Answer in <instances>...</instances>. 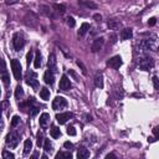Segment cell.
Masks as SVG:
<instances>
[{
  "mask_svg": "<svg viewBox=\"0 0 159 159\" xmlns=\"http://www.w3.org/2000/svg\"><path fill=\"white\" fill-rule=\"evenodd\" d=\"M139 47L142 48V52L145 51H152V52H157L159 50V42L155 37V35H150L147 39H143L139 42Z\"/></svg>",
  "mask_w": 159,
  "mask_h": 159,
  "instance_id": "1",
  "label": "cell"
},
{
  "mask_svg": "<svg viewBox=\"0 0 159 159\" xmlns=\"http://www.w3.org/2000/svg\"><path fill=\"white\" fill-rule=\"evenodd\" d=\"M154 67V60L149 56L142 52L140 57H139V68L143 71H149Z\"/></svg>",
  "mask_w": 159,
  "mask_h": 159,
  "instance_id": "2",
  "label": "cell"
},
{
  "mask_svg": "<svg viewBox=\"0 0 159 159\" xmlns=\"http://www.w3.org/2000/svg\"><path fill=\"white\" fill-rule=\"evenodd\" d=\"M12 46L15 48V51H20L22 50V47L25 46V37L22 35V32H15L12 36Z\"/></svg>",
  "mask_w": 159,
  "mask_h": 159,
  "instance_id": "3",
  "label": "cell"
},
{
  "mask_svg": "<svg viewBox=\"0 0 159 159\" xmlns=\"http://www.w3.org/2000/svg\"><path fill=\"white\" fill-rule=\"evenodd\" d=\"M10 65H11V70H12V75H14L15 80L20 81L21 77H22V67H21L20 61L16 60V58H14V60H11Z\"/></svg>",
  "mask_w": 159,
  "mask_h": 159,
  "instance_id": "4",
  "label": "cell"
},
{
  "mask_svg": "<svg viewBox=\"0 0 159 159\" xmlns=\"http://www.w3.org/2000/svg\"><path fill=\"white\" fill-rule=\"evenodd\" d=\"M19 142H20V134H19L17 132L12 130V132H10V133L6 135V144H7V147H10L11 149L16 148L17 144H19Z\"/></svg>",
  "mask_w": 159,
  "mask_h": 159,
  "instance_id": "5",
  "label": "cell"
},
{
  "mask_svg": "<svg viewBox=\"0 0 159 159\" xmlns=\"http://www.w3.org/2000/svg\"><path fill=\"white\" fill-rule=\"evenodd\" d=\"M67 101L63 98V97H61V96H57L53 101H52V108L55 109V111H61V109H65L66 107H67Z\"/></svg>",
  "mask_w": 159,
  "mask_h": 159,
  "instance_id": "6",
  "label": "cell"
},
{
  "mask_svg": "<svg viewBox=\"0 0 159 159\" xmlns=\"http://www.w3.org/2000/svg\"><path fill=\"white\" fill-rule=\"evenodd\" d=\"M122 63H123V61H122V57L119 55H116V56L111 57L107 61V66L111 67V68H113V70H118L122 66Z\"/></svg>",
  "mask_w": 159,
  "mask_h": 159,
  "instance_id": "7",
  "label": "cell"
},
{
  "mask_svg": "<svg viewBox=\"0 0 159 159\" xmlns=\"http://www.w3.org/2000/svg\"><path fill=\"white\" fill-rule=\"evenodd\" d=\"M26 83L29 86H31L34 89H37L39 88V81H37V75L32 71H29L27 76H26Z\"/></svg>",
  "mask_w": 159,
  "mask_h": 159,
  "instance_id": "8",
  "label": "cell"
},
{
  "mask_svg": "<svg viewBox=\"0 0 159 159\" xmlns=\"http://www.w3.org/2000/svg\"><path fill=\"white\" fill-rule=\"evenodd\" d=\"M73 117V114L71 112H63V113H57L56 114V119L60 124H65L67 120H70Z\"/></svg>",
  "mask_w": 159,
  "mask_h": 159,
  "instance_id": "9",
  "label": "cell"
},
{
  "mask_svg": "<svg viewBox=\"0 0 159 159\" xmlns=\"http://www.w3.org/2000/svg\"><path fill=\"white\" fill-rule=\"evenodd\" d=\"M58 88H60L61 91H67V89L71 88V82H70V80H68V77H67L66 75H62V77H61V80H60Z\"/></svg>",
  "mask_w": 159,
  "mask_h": 159,
  "instance_id": "10",
  "label": "cell"
},
{
  "mask_svg": "<svg viewBox=\"0 0 159 159\" xmlns=\"http://www.w3.org/2000/svg\"><path fill=\"white\" fill-rule=\"evenodd\" d=\"M47 68L52 72H57V61H56V56L55 53H51L48 57V62H47Z\"/></svg>",
  "mask_w": 159,
  "mask_h": 159,
  "instance_id": "11",
  "label": "cell"
},
{
  "mask_svg": "<svg viewBox=\"0 0 159 159\" xmlns=\"http://www.w3.org/2000/svg\"><path fill=\"white\" fill-rule=\"evenodd\" d=\"M55 75H56L55 72H52V71H50V70L47 68L46 72H45V75H43V81H45V83L52 86L53 82H55Z\"/></svg>",
  "mask_w": 159,
  "mask_h": 159,
  "instance_id": "12",
  "label": "cell"
},
{
  "mask_svg": "<svg viewBox=\"0 0 159 159\" xmlns=\"http://www.w3.org/2000/svg\"><path fill=\"white\" fill-rule=\"evenodd\" d=\"M39 122H40V127L42 128V129H46L47 128V125H48V123H50V114L48 113H42L41 116H40V119H39Z\"/></svg>",
  "mask_w": 159,
  "mask_h": 159,
  "instance_id": "13",
  "label": "cell"
},
{
  "mask_svg": "<svg viewBox=\"0 0 159 159\" xmlns=\"http://www.w3.org/2000/svg\"><path fill=\"white\" fill-rule=\"evenodd\" d=\"M103 43H104V39H103V37H98V39H96V40L93 41V43H92V47H91L92 52H97V51H99V50L102 48Z\"/></svg>",
  "mask_w": 159,
  "mask_h": 159,
  "instance_id": "14",
  "label": "cell"
},
{
  "mask_svg": "<svg viewBox=\"0 0 159 159\" xmlns=\"http://www.w3.org/2000/svg\"><path fill=\"white\" fill-rule=\"evenodd\" d=\"M132 36H133L132 29H123L120 31V39L122 40H129V39H132Z\"/></svg>",
  "mask_w": 159,
  "mask_h": 159,
  "instance_id": "15",
  "label": "cell"
},
{
  "mask_svg": "<svg viewBox=\"0 0 159 159\" xmlns=\"http://www.w3.org/2000/svg\"><path fill=\"white\" fill-rule=\"evenodd\" d=\"M89 155H91V153H89V150L86 149V148H80L78 152H77V158H78V159H86V158H88Z\"/></svg>",
  "mask_w": 159,
  "mask_h": 159,
  "instance_id": "16",
  "label": "cell"
},
{
  "mask_svg": "<svg viewBox=\"0 0 159 159\" xmlns=\"http://www.w3.org/2000/svg\"><path fill=\"white\" fill-rule=\"evenodd\" d=\"M88 30H89V24H87V22H83V24L81 25L80 30H78V36H80V37H83Z\"/></svg>",
  "mask_w": 159,
  "mask_h": 159,
  "instance_id": "17",
  "label": "cell"
},
{
  "mask_svg": "<svg viewBox=\"0 0 159 159\" xmlns=\"http://www.w3.org/2000/svg\"><path fill=\"white\" fill-rule=\"evenodd\" d=\"M31 149H32V142H31V139H26L24 143V154L27 155L31 152Z\"/></svg>",
  "mask_w": 159,
  "mask_h": 159,
  "instance_id": "18",
  "label": "cell"
},
{
  "mask_svg": "<svg viewBox=\"0 0 159 159\" xmlns=\"http://www.w3.org/2000/svg\"><path fill=\"white\" fill-rule=\"evenodd\" d=\"M50 134H51V137L52 138H58L60 135H61V130H60V128L58 127H56V125H52L51 127V129H50Z\"/></svg>",
  "mask_w": 159,
  "mask_h": 159,
  "instance_id": "19",
  "label": "cell"
},
{
  "mask_svg": "<svg viewBox=\"0 0 159 159\" xmlns=\"http://www.w3.org/2000/svg\"><path fill=\"white\" fill-rule=\"evenodd\" d=\"M1 77H2V82H4V84L5 86H7L9 84V76H7V72H6V70H5V62L2 61V75H1Z\"/></svg>",
  "mask_w": 159,
  "mask_h": 159,
  "instance_id": "20",
  "label": "cell"
},
{
  "mask_svg": "<svg viewBox=\"0 0 159 159\" xmlns=\"http://www.w3.org/2000/svg\"><path fill=\"white\" fill-rule=\"evenodd\" d=\"M107 25H108V27H109L111 30H117V29L120 26V22L117 21V20H109V21L107 22Z\"/></svg>",
  "mask_w": 159,
  "mask_h": 159,
  "instance_id": "21",
  "label": "cell"
},
{
  "mask_svg": "<svg viewBox=\"0 0 159 159\" xmlns=\"http://www.w3.org/2000/svg\"><path fill=\"white\" fill-rule=\"evenodd\" d=\"M94 86L97 88H103V76L102 75L96 76V78H94Z\"/></svg>",
  "mask_w": 159,
  "mask_h": 159,
  "instance_id": "22",
  "label": "cell"
},
{
  "mask_svg": "<svg viewBox=\"0 0 159 159\" xmlns=\"http://www.w3.org/2000/svg\"><path fill=\"white\" fill-rule=\"evenodd\" d=\"M40 97L43 99V101H47L48 98H50V91L47 89V88H41L40 89Z\"/></svg>",
  "mask_w": 159,
  "mask_h": 159,
  "instance_id": "23",
  "label": "cell"
},
{
  "mask_svg": "<svg viewBox=\"0 0 159 159\" xmlns=\"http://www.w3.org/2000/svg\"><path fill=\"white\" fill-rule=\"evenodd\" d=\"M41 53H40V51H37L36 52V56H35V58H34V66H35V68H39L40 66H41Z\"/></svg>",
  "mask_w": 159,
  "mask_h": 159,
  "instance_id": "24",
  "label": "cell"
},
{
  "mask_svg": "<svg viewBox=\"0 0 159 159\" xmlns=\"http://www.w3.org/2000/svg\"><path fill=\"white\" fill-rule=\"evenodd\" d=\"M24 97V89L21 86H17L16 89H15V98L16 99H21Z\"/></svg>",
  "mask_w": 159,
  "mask_h": 159,
  "instance_id": "25",
  "label": "cell"
},
{
  "mask_svg": "<svg viewBox=\"0 0 159 159\" xmlns=\"http://www.w3.org/2000/svg\"><path fill=\"white\" fill-rule=\"evenodd\" d=\"M62 158H67V159H71L72 158V154L68 152V153H66V152H58L57 154H56V159H62Z\"/></svg>",
  "mask_w": 159,
  "mask_h": 159,
  "instance_id": "26",
  "label": "cell"
},
{
  "mask_svg": "<svg viewBox=\"0 0 159 159\" xmlns=\"http://www.w3.org/2000/svg\"><path fill=\"white\" fill-rule=\"evenodd\" d=\"M36 138H37V145L39 147H43V135H42V132H37V134H36Z\"/></svg>",
  "mask_w": 159,
  "mask_h": 159,
  "instance_id": "27",
  "label": "cell"
},
{
  "mask_svg": "<svg viewBox=\"0 0 159 159\" xmlns=\"http://www.w3.org/2000/svg\"><path fill=\"white\" fill-rule=\"evenodd\" d=\"M43 149H45V152H52V143L50 142V139H46L45 142H43Z\"/></svg>",
  "mask_w": 159,
  "mask_h": 159,
  "instance_id": "28",
  "label": "cell"
},
{
  "mask_svg": "<svg viewBox=\"0 0 159 159\" xmlns=\"http://www.w3.org/2000/svg\"><path fill=\"white\" fill-rule=\"evenodd\" d=\"M80 4H82V5L87 6V7H92V9H96V7H97V5H96L94 2H92V1H86V0H81V1H80Z\"/></svg>",
  "mask_w": 159,
  "mask_h": 159,
  "instance_id": "29",
  "label": "cell"
},
{
  "mask_svg": "<svg viewBox=\"0 0 159 159\" xmlns=\"http://www.w3.org/2000/svg\"><path fill=\"white\" fill-rule=\"evenodd\" d=\"M1 155H2V159H14V154L7 150H2Z\"/></svg>",
  "mask_w": 159,
  "mask_h": 159,
  "instance_id": "30",
  "label": "cell"
},
{
  "mask_svg": "<svg viewBox=\"0 0 159 159\" xmlns=\"http://www.w3.org/2000/svg\"><path fill=\"white\" fill-rule=\"evenodd\" d=\"M34 60V51L32 50H30L29 52H27V55H26V62H27V65L30 66V62Z\"/></svg>",
  "mask_w": 159,
  "mask_h": 159,
  "instance_id": "31",
  "label": "cell"
},
{
  "mask_svg": "<svg viewBox=\"0 0 159 159\" xmlns=\"http://www.w3.org/2000/svg\"><path fill=\"white\" fill-rule=\"evenodd\" d=\"M17 124H20V118H19V116H14L11 119V127L15 128Z\"/></svg>",
  "mask_w": 159,
  "mask_h": 159,
  "instance_id": "32",
  "label": "cell"
},
{
  "mask_svg": "<svg viewBox=\"0 0 159 159\" xmlns=\"http://www.w3.org/2000/svg\"><path fill=\"white\" fill-rule=\"evenodd\" d=\"M67 25L70 26V27H75V25H76V21H75V19L73 17H67Z\"/></svg>",
  "mask_w": 159,
  "mask_h": 159,
  "instance_id": "33",
  "label": "cell"
},
{
  "mask_svg": "<svg viewBox=\"0 0 159 159\" xmlns=\"http://www.w3.org/2000/svg\"><path fill=\"white\" fill-rule=\"evenodd\" d=\"M67 134H68V135H76V129H75L73 125H70V127L67 128Z\"/></svg>",
  "mask_w": 159,
  "mask_h": 159,
  "instance_id": "34",
  "label": "cell"
},
{
  "mask_svg": "<svg viewBox=\"0 0 159 159\" xmlns=\"http://www.w3.org/2000/svg\"><path fill=\"white\" fill-rule=\"evenodd\" d=\"M153 83H154V88L155 89H159V78L157 76L153 77Z\"/></svg>",
  "mask_w": 159,
  "mask_h": 159,
  "instance_id": "35",
  "label": "cell"
},
{
  "mask_svg": "<svg viewBox=\"0 0 159 159\" xmlns=\"http://www.w3.org/2000/svg\"><path fill=\"white\" fill-rule=\"evenodd\" d=\"M53 7H55V9H57V11H58V12H61V14H62V12H65V6H63V5H53Z\"/></svg>",
  "mask_w": 159,
  "mask_h": 159,
  "instance_id": "36",
  "label": "cell"
},
{
  "mask_svg": "<svg viewBox=\"0 0 159 159\" xmlns=\"http://www.w3.org/2000/svg\"><path fill=\"white\" fill-rule=\"evenodd\" d=\"M77 65H78V67H81V71H82V73H83V75H86L87 72H86V67H84V65H83L81 61H77Z\"/></svg>",
  "mask_w": 159,
  "mask_h": 159,
  "instance_id": "37",
  "label": "cell"
},
{
  "mask_svg": "<svg viewBox=\"0 0 159 159\" xmlns=\"http://www.w3.org/2000/svg\"><path fill=\"white\" fill-rule=\"evenodd\" d=\"M153 133H154L155 138H157V139H159V128H158V127H155V128L153 129Z\"/></svg>",
  "mask_w": 159,
  "mask_h": 159,
  "instance_id": "38",
  "label": "cell"
},
{
  "mask_svg": "<svg viewBox=\"0 0 159 159\" xmlns=\"http://www.w3.org/2000/svg\"><path fill=\"white\" fill-rule=\"evenodd\" d=\"M19 1H21V0H5V2H6L7 5H12V4H16V2H19Z\"/></svg>",
  "mask_w": 159,
  "mask_h": 159,
  "instance_id": "39",
  "label": "cell"
},
{
  "mask_svg": "<svg viewBox=\"0 0 159 159\" xmlns=\"http://www.w3.org/2000/svg\"><path fill=\"white\" fill-rule=\"evenodd\" d=\"M155 22H157V20H155L154 17H152V19L148 21V25H149V26H153V25H155Z\"/></svg>",
  "mask_w": 159,
  "mask_h": 159,
  "instance_id": "40",
  "label": "cell"
},
{
  "mask_svg": "<svg viewBox=\"0 0 159 159\" xmlns=\"http://www.w3.org/2000/svg\"><path fill=\"white\" fill-rule=\"evenodd\" d=\"M63 147H65V148H72V143H71V142H65Z\"/></svg>",
  "mask_w": 159,
  "mask_h": 159,
  "instance_id": "41",
  "label": "cell"
},
{
  "mask_svg": "<svg viewBox=\"0 0 159 159\" xmlns=\"http://www.w3.org/2000/svg\"><path fill=\"white\" fill-rule=\"evenodd\" d=\"M93 17L96 19V21H101V19H102V16H101V15H98V14H96Z\"/></svg>",
  "mask_w": 159,
  "mask_h": 159,
  "instance_id": "42",
  "label": "cell"
},
{
  "mask_svg": "<svg viewBox=\"0 0 159 159\" xmlns=\"http://www.w3.org/2000/svg\"><path fill=\"white\" fill-rule=\"evenodd\" d=\"M106 158H116V155L113 154V153H109V154H107V157Z\"/></svg>",
  "mask_w": 159,
  "mask_h": 159,
  "instance_id": "43",
  "label": "cell"
}]
</instances>
